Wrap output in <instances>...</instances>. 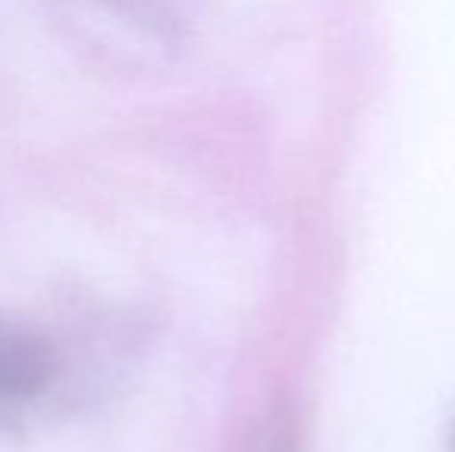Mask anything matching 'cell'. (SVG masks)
Returning <instances> with one entry per match:
<instances>
[{
    "mask_svg": "<svg viewBox=\"0 0 455 452\" xmlns=\"http://www.w3.org/2000/svg\"><path fill=\"white\" fill-rule=\"evenodd\" d=\"M450 452H455V428H452V437H450Z\"/></svg>",
    "mask_w": 455,
    "mask_h": 452,
    "instance_id": "cell-3",
    "label": "cell"
},
{
    "mask_svg": "<svg viewBox=\"0 0 455 452\" xmlns=\"http://www.w3.org/2000/svg\"><path fill=\"white\" fill-rule=\"evenodd\" d=\"M260 452H298L294 447V434L285 422H275L270 431H267L264 443H260Z\"/></svg>",
    "mask_w": 455,
    "mask_h": 452,
    "instance_id": "cell-2",
    "label": "cell"
},
{
    "mask_svg": "<svg viewBox=\"0 0 455 452\" xmlns=\"http://www.w3.org/2000/svg\"><path fill=\"white\" fill-rule=\"evenodd\" d=\"M62 356L37 326L0 313V431L22 428L60 385Z\"/></svg>",
    "mask_w": 455,
    "mask_h": 452,
    "instance_id": "cell-1",
    "label": "cell"
}]
</instances>
